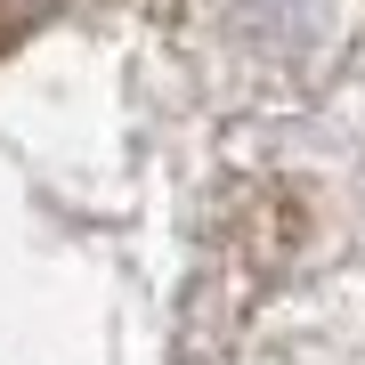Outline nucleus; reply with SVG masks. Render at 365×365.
Listing matches in <instances>:
<instances>
[{
  "instance_id": "nucleus-1",
  "label": "nucleus",
  "mask_w": 365,
  "mask_h": 365,
  "mask_svg": "<svg viewBox=\"0 0 365 365\" xmlns=\"http://www.w3.org/2000/svg\"><path fill=\"white\" fill-rule=\"evenodd\" d=\"M25 16H33V0H0V49L25 33Z\"/></svg>"
}]
</instances>
